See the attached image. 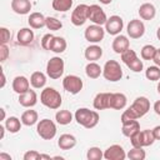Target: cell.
Wrapping results in <instances>:
<instances>
[{"instance_id": "cell-44", "label": "cell", "mask_w": 160, "mask_h": 160, "mask_svg": "<svg viewBox=\"0 0 160 160\" xmlns=\"http://www.w3.org/2000/svg\"><path fill=\"white\" fill-rule=\"evenodd\" d=\"M22 159L24 160H39V159H41V154L35 150H29L24 154Z\"/></svg>"}, {"instance_id": "cell-32", "label": "cell", "mask_w": 160, "mask_h": 160, "mask_svg": "<svg viewBox=\"0 0 160 160\" xmlns=\"http://www.w3.org/2000/svg\"><path fill=\"white\" fill-rule=\"evenodd\" d=\"M52 9L59 11V12H65L69 11L72 6V0H52L51 4Z\"/></svg>"}, {"instance_id": "cell-18", "label": "cell", "mask_w": 160, "mask_h": 160, "mask_svg": "<svg viewBox=\"0 0 160 160\" xmlns=\"http://www.w3.org/2000/svg\"><path fill=\"white\" fill-rule=\"evenodd\" d=\"M11 10L19 15H26L31 10L30 0H11Z\"/></svg>"}, {"instance_id": "cell-12", "label": "cell", "mask_w": 160, "mask_h": 160, "mask_svg": "<svg viewBox=\"0 0 160 160\" xmlns=\"http://www.w3.org/2000/svg\"><path fill=\"white\" fill-rule=\"evenodd\" d=\"M124 28V20L119 16V15H112L110 16L106 22H105V30L110 34V35H119L121 32Z\"/></svg>"}, {"instance_id": "cell-27", "label": "cell", "mask_w": 160, "mask_h": 160, "mask_svg": "<svg viewBox=\"0 0 160 160\" xmlns=\"http://www.w3.org/2000/svg\"><path fill=\"white\" fill-rule=\"evenodd\" d=\"M30 84L34 89H41L46 84V75L41 71H35L30 76Z\"/></svg>"}, {"instance_id": "cell-38", "label": "cell", "mask_w": 160, "mask_h": 160, "mask_svg": "<svg viewBox=\"0 0 160 160\" xmlns=\"http://www.w3.org/2000/svg\"><path fill=\"white\" fill-rule=\"evenodd\" d=\"M155 52H156V48L155 46H152V45H145V46H142L140 55H141V58L144 60H152L154 56H155Z\"/></svg>"}, {"instance_id": "cell-14", "label": "cell", "mask_w": 160, "mask_h": 160, "mask_svg": "<svg viewBox=\"0 0 160 160\" xmlns=\"http://www.w3.org/2000/svg\"><path fill=\"white\" fill-rule=\"evenodd\" d=\"M111 95H112V92H99V94H96V96L94 98V102H92L94 109H96V110L110 109Z\"/></svg>"}, {"instance_id": "cell-11", "label": "cell", "mask_w": 160, "mask_h": 160, "mask_svg": "<svg viewBox=\"0 0 160 160\" xmlns=\"http://www.w3.org/2000/svg\"><path fill=\"white\" fill-rule=\"evenodd\" d=\"M126 31L131 39H140L145 34V25L141 20L132 19L129 21V24L126 26Z\"/></svg>"}, {"instance_id": "cell-8", "label": "cell", "mask_w": 160, "mask_h": 160, "mask_svg": "<svg viewBox=\"0 0 160 160\" xmlns=\"http://www.w3.org/2000/svg\"><path fill=\"white\" fill-rule=\"evenodd\" d=\"M104 35H105V30L101 28V25H96V24L88 26L85 29V32H84L85 39L91 44L100 42L104 39Z\"/></svg>"}, {"instance_id": "cell-16", "label": "cell", "mask_w": 160, "mask_h": 160, "mask_svg": "<svg viewBox=\"0 0 160 160\" xmlns=\"http://www.w3.org/2000/svg\"><path fill=\"white\" fill-rule=\"evenodd\" d=\"M111 48L116 54L121 55L124 51H126L130 48V41L125 35H116L115 39L112 40Z\"/></svg>"}, {"instance_id": "cell-52", "label": "cell", "mask_w": 160, "mask_h": 160, "mask_svg": "<svg viewBox=\"0 0 160 160\" xmlns=\"http://www.w3.org/2000/svg\"><path fill=\"white\" fill-rule=\"evenodd\" d=\"M99 1H100L101 4H104V5H109V4H110L112 0H99Z\"/></svg>"}, {"instance_id": "cell-33", "label": "cell", "mask_w": 160, "mask_h": 160, "mask_svg": "<svg viewBox=\"0 0 160 160\" xmlns=\"http://www.w3.org/2000/svg\"><path fill=\"white\" fill-rule=\"evenodd\" d=\"M126 158H129L130 160H144L146 158V152L142 148L132 146V149L126 154Z\"/></svg>"}, {"instance_id": "cell-42", "label": "cell", "mask_w": 160, "mask_h": 160, "mask_svg": "<svg viewBox=\"0 0 160 160\" xmlns=\"http://www.w3.org/2000/svg\"><path fill=\"white\" fill-rule=\"evenodd\" d=\"M10 38H11L10 30H8L4 26L0 28V41H1V44H8L10 41Z\"/></svg>"}, {"instance_id": "cell-31", "label": "cell", "mask_w": 160, "mask_h": 160, "mask_svg": "<svg viewBox=\"0 0 160 160\" xmlns=\"http://www.w3.org/2000/svg\"><path fill=\"white\" fill-rule=\"evenodd\" d=\"M55 120L60 125H69L72 121V114L69 110H59L55 114Z\"/></svg>"}, {"instance_id": "cell-3", "label": "cell", "mask_w": 160, "mask_h": 160, "mask_svg": "<svg viewBox=\"0 0 160 160\" xmlns=\"http://www.w3.org/2000/svg\"><path fill=\"white\" fill-rule=\"evenodd\" d=\"M102 76L111 82H116L122 78V69L116 60H108L102 68Z\"/></svg>"}, {"instance_id": "cell-10", "label": "cell", "mask_w": 160, "mask_h": 160, "mask_svg": "<svg viewBox=\"0 0 160 160\" xmlns=\"http://www.w3.org/2000/svg\"><path fill=\"white\" fill-rule=\"evenodd\" d=\"M88 9H89V5H85V4H80L78 5L72 12H71V22L72 25L75 26H81L86 22L88 19Z\"/></svg>"}, {"instance_id": "cell-24", "label": "cell", "mask_w": 160, "mask_h": 160, "mask_svg": "<svg viewBox=\"0 0 160 160\" xmlns=\"http://www.w3.org/2000/svg\"><path fill=\"white\" fill-rule=\"evenodd\" d=\"M128 99L122 92H112L111 95V104H110V109L114 110H122L126 106Z\"/></svg>"}, {"instance_id": "cell-1", "label": "cell", "mask_w": 160, "mask_h": 160, "mask_svg": "<svg viewBox=\"0 0 160 160\" xmlns=\"http://www.w3.org/2000/svg\"><path fill=\"white\" fill-rule=\"evenodd\" d=\"M74 118L76 122L85 129H92L99 122V114L94 110H90L88 108H80L75 111Z\"/></svg>"}, {"instance_id": "cell-45", "label": "cell", "mask_w": 160, "mask_h": 160, "mask_svg": "<svg viewBox=\"0 0 160 160\" xmlns=\"http://www.w3.org/2000/svg\"><path fill=\"white\" fill-rule=\"evenodd\" d=\"M9 55H10L9 48L6 46V44H1V45H0V61H1V62L6 61L8 58H9Z\"/></svg>"}, {"instance_id": "cell-37", "label": "cell", "mask_w": 160, "mask_h": 160, "mask_svg": "<svg viewBox=\"0 0 160 160\" xmlns=\"http://www.w3.org/2000/svg\"><path fill=\"white\" fill-rule=\"evenodd\" d=\"M86 158H88L89 160H101V159L104 158V152L101 151L100 148L92 146V148H89V149H88Z\"/></svg>"}, {"instance_id": "cell-56", "label": "cell", "mask_w": 160, "mask_h": 160, "mask_svg": "<svg viewBox=\"0 0 160 160\" xmlns=\"http://www.w3.org/2000/svg\"><path fill=\"white\" fill-rule=\"evenodd\" d=\"M158 92H159V95H160V80H159V84H158Z\"/></svg>"}, {"instance_id": "cell-13", "label": "cell", "mask_w": 160, "mask_h": 160, "mask_svg": "<svg viewBox=\"0 0 160 160\" xmlns=\"http://www.w3.org/2000/svg\"><path fill=\"white\" fill-rule=\"evenodd\" d=\"M125 158H126V152H125L124 148L118 145V144L109 146L104 151V159L105 160H124Z\"/></svg>"}, {"instance_id": "cell-30", "label": "cell", "mask_w": 160, "mask_h": 160, "mask_svg": "<svg viewBox=\"0 0 160 160\" xmlns=\"http://www.w3.org/2000/svg\"><path fill=\"white\" fill-rule=\"evenodd\" d=\"M21 124H22L21 120L18 119L16 116H10V118H8V119L5 120V128H6V130H8L9 132H11V134H16L18 131H20Z\"/></svg>"}, {"instance_id": "cell-50", "label": "cell", "mask_w": 160, "mask_h": 160, "mask_svg": "<svg viewBox=\"0 0 160 160\" xmlns=\"http://www.w3.org/2000/svg\"><path fill=\"white\" fill-rule=\"evenodd\" d=\"M5 125H0V139H4V135H5Z\"/></svg>"}, {"instance_id": "cell-23", "label": "cell", "mask_w": 160, "mask_h": 160, "mask_svg": "<svg viewBox=\"0 0 160 160\" xmlns=\"http://www.w3.org/2000/svg\"><path fill=\"white\" fill-rule=\"evenodd\" d=\"M84 55H85V59L86 60H89V61H96V60H99L102 56V49L99 45L92 44V45H90V46H88L85 49Z\"/></svg>"}, {"instance_id": "cell-54", "label": "cell", "mask_w": 160, "mask_h": 160, "mask_svg": "<svg viewBox=\"0 0 160 160\" xmlns=\"http://www.w3.org/2000/svg\"><path fill=\"white\" fill-rule=\"evenodd\" d=\"M41 159H48V160H50L51 158H50V155H45V154H41ZM40 159V160H41Z\"/></svg>"}, {"instance_id": "cell-28", "label": "cell", "mask_w": 160, "mask_h": 160, "mask_svg": "<svg viewBox=\"0 0 160 160\" xmlns=\"http://www.w3.org/2000/svg\"><path fill=\"white\" fill-rule=\"evenodd\" d=\"M85 72L86 76L90 79H98L102 74V68L96 64L95 61H89V64L85 66Z\"/></svg>"}, {"instance_id": "cell-48", "label": "cell", "mask_w": 160, "mask_h": 160, "mask_svg": "<svg viewBox=\"0 0 160 160\" xmlns=\"http://www.w3.org/2000/svg\"><path fill=\"white\" fill-rule=\"evenodd\" d=\"M154 111H155L158 115H160V100H158V101L154 102Z\"/></svg>"}, {"instance_id": "cell-25", "label": "cell", "mask_w": 160, "mask_h": 160, "mask_svg": "<svg viewBox=\"0 0 160 160\" xmlns=\"http://www.w3.org/2000/svg\"><path fill=\"white\" fill-rule=\"evenodd\" d=\"M139 130H140V124L138 120H130V121L122 122L121 131H122V135L126 138H130L131 135H134Z\"/></svg>"}, {"instance_id": "cell-41", "label": "cell", "mask_w": 160, "mask_h": 160, "mask_svg": "<svg viewBox=\"0 0 160 160\" xmlns=\"http://www.w3.org/2000/svg\"><path fill=\"white\" fill-rule=\"evenodd\" d=\"M130 142L135 148H142V141H141V131H136L134 135L130 136Z\"/></svg>"}, {"instance_id": "cell-5", "label": "cell", "mask_w": 160, "mask_h": 160, "mask_svg": "<svg viewBox=\"0 0 160 160\" xmlns=\"http://www.w3.org/2000/svg\"><path fill=\"white\" fill-rule=\"evenodd\" d=\"M64 68H65V64H64V60L60 58V56H54L51 58L48 64H46V75L50 78V79H59L64 74Z\"/></svg>"}, {"instance_id": "cell-55", "label": "cell", "mask_w": 160, "mask_h": 160, "mask_svg": "<svg viewBox=\"0 0 160 160\" xmlns=\"http://www.w3.org/2000/svg\"><path fill=\"white\" fill-rule=\"evenodd\" d=\"M156 36H158V39L160 40V26H159V29L156 30Z\"/></svg>"}, {"instance_id": "cell-19", "label": "cell", "mask_w": 160, "mask_h": 160, "mask_svg": "<svg viewBox=\"0 0 160 160\" xmlns=\"http://www.w3.org/2000/svg\"><path fill=\"white\" fill-rule=\"evenodd\" d=\"M138 12L142 20H152L156 15V9L151 2H144L140 5Z\"/></svg>"}, {"instance_id": "cell-21", "label": "cell", "mask_w": 160, "mask_h": 160, "mask_svg": "<svg viewBox=\"0 0 160 160\" xmlns=\"http://www.w3.org/2000/svg\"><path fill=\"white\" fill-rule=\"evenodd\" d=\"M76 145V138L71 134H62L58 140V146L61 150H70Z\"/></svg>"}, {"instance_id": "cell-35", "label": "cell", "mask_w": 160, "mask_h": 160, "mask_svg": "<svg viewBox=\"0 0 160 160\" xmlns=\"http://www.w3.org/2000/svg\"><path fill=\"white\" fill-rule=\"evenodd\" d=\"M45 26L51 31H56V30H60L62 28V22L54 16H48L46 21H45Z\"/></svg>"}, {"instance_id": "cell-40", "label": "cell", "mask_w": 160, "mask_h": 160, "mask_svg": "<svg viewBox=\"0 0 160 160\" xmlns=\"http://www.w3.org/2000/svg\"><path fill=\"white\" fill-rule=\"evenodd\" d=\"M131 71H134V72H140L141 70H142V68H144V64H142V61L139 59V58H136V59H134L130 64H128L126 65Z\"/></svg>"}, {"instance_id": "cell-7", "label": "cell", "mask_w": 160, "mask_h": 160, "mask_svg": "<svg viewBox=\"0 0 160 160\" xmlns=\"http://www.w3.org/2000/svg\"><path fill=\"white\" fill-rule=\"evenodd\" d=\"M82 80L76 75H68L62 80V88L72 95L79 94L82 90Z\"/></svg>"}, {"instance_id": "cell-6", "label": "cell", "mask_w": 160, "mask_h": 160, "mask_svg": "<svg viewBox=\"0 0 160 160\" xmlns=\"http://www.w3.org/2000/svg\"><path fill=\"white\" fill-rule=\"evenodd\" d=\"M135 119L142 118L150 110V101L145 96H139L134 100V102L128 108Z\"/></svg>"}, {"instance_id": "cell-22", "label": "cell", "mask_w": 160, "mask_h": 160, "mask_svg": "<svg viewBox=\"0 0 160 160\" xmlns=\"http://www.w3.org/2000/svg\"><path fill=\"white\" fill-rule=\"evenodd\" d=\"M45 21H46V18L41 14V12H31L29 15V19H28V22L30 25V28L32 29H41L45 26Z\"/></svg>"}, {"instance_id": "cell-4", "label": "cell", "mask_w": 160, "mask_h": 160, "mask_svg": "<svg viewBox=\"0 0 160 160\" xmlns=\"http://www.w3.org/2000/svg\"><path fill=\"white\" fill-rule=\"evenodd\" d=\"M38 135L44 140H51L56 135V125L50 119H42L38 122L36 126Z\"/></svg>"}, {"instance_id": "cell-29", "label": "cell", "mask_w": 160, "mask_h": 160, "mask_svg": "<svg viewBox=\"0 0 160 160\" xmlns=\"http://www.w3.org/2000/svg\"><path fill=\"white\" fill-rule=\"evenodd\" d=\"M21 122L26 126H32L38 122V112L35 110H26L21 114V118H20Z\"/></svg>"}, {"instance_id": "cell-49", "label": "cell", "mask_w": 160, "mask_h": 160, "mask_svg": "<svg viewBox=\"0 0 160 160\" xmlns=\"http://www.w3.org/2000/svg\"><path fill=\"white\" fill-rule=\"evenodd\" d=\"M0 160H11V156L5 152H0Z\"/></svg>"}, {"instance_id": "cell-34", "label": "cell", "mask_w": 160, "mask_h": 160, "mask_svg": "<svg viewBox=\"0 0 160 160\" xmlns=\"http://www.w3.org/2000/svg\"><path fill=\"white\" fill-rule=\"evenodd\" d=\"M145 76L150 81H158L160 80V68L158 65L155 66H149L145 71Z\"/></svg>"}, {"instance_id": "cell-15", "label": "cell", "mask_w": 160, "mask_h": 160, "mask_svg": "<svg viewBox=\"0 0 160 160\" xmlns=\"http://www.w3.org/2000/svg\"><path fill=\"white\" fill-rule=\"evenodd\" d=\"M30 80L22 75H19V76H15L14 80H12V90L16 92V94H24L29 89H30Z\"/></svg>"}, {"instance_id": "cell-36", "label": "cell", "mask_w": 160, "mask_h": 160, "mask_svg": "<svg viewBox=\"0 0 160 160\" xmlns=\"http://www.w3.org/2000/svg\"><path fill=\"white\" fill-rule=\"evenodd\" d=\"M141 141H142V148L144 146H150L155 141V136L152 134V130H142L141 131Z\"/></svg>"}, {"instance_id": "cell-20", "label": "cell", "mask_w": 160, "mask_h": 160, "mask_svg": "<svg viewBox=\"0 0 160 160\" xmlns=\"http://www.w3.org/2000/svg\"><path fill=\"white\" fill-rule=\"evenodd\" d=\"M16 39H18V44H20V45H29L34 40V31L31 29H29V28H22V29H20L18 31Z\"/></svg>"}, {"instance_id": "cell-17", "label": "cell", "mask_w": 160, "mask_h": 160, "mask_svg": "<svg viewBox=\"0 0 160 160\" xmlns=\"http://www.w3.org/2000/svg\"><path fill=\"white\" fill-rule=\"evenodd\" d=\"M38 102V95L34 90L29 89L26 92L19 95V104L24 108H32Z\"/></svg>"}, {"instance_id": "cell-26", "label": "cell", "mask_w": 160, "mask_h": 160, "mask_svg": "<svg viewBox=\"0 0 160 160\" xmlns=\"http://www.w3.org/2000/svg\"><path fill=\"white\" fill-rule=\"evenodd\" d=\"M66 46H68V44H66V40L64 38L54 36V39H52V41L50 44V49L49 50L52 51V52H56V54H61V52H64L66 50Z\"/></svg>"}, {"instance_id": "cell-2", "label": "cell", "mask_w": 160, "mask_h": 160, "mask_svg": "<svg viewBox=\"0 0 160 160\" xmlns=\"http://www.w3.org/2000/svg\"><path fill=\"white\" fill-rule=\"evenodd\" d=\"M40 101L44 106H46L51 110L59 109L62 104L60 92L58 90H55L54 88H45L40 94Z\"/></svg>"}, {"instance_id": "cell-53", "label": "cell", "mask_w": 160, "mask_h": 160, "mask_svg": "<svg viewBox=\"0 0 160 160\" xmlns=\"http://www.w3.org/2000/svg\"><path fill=\"white\" fill-rule=\"evenodd\" d=\"M0 111H1V120H5V110L0 109Z\"/></svg>"}, {"instance_id": "cell-46", "label": "cell", "mask_w": 160, "mask_h": 160, "mask_svg": "<svg viewBox=\"0 0 160 160\" xmlns=\"http://www.w3.org/2000/svg\"><path fill=\"white\" fill-rule=\"evenodd\" d=\"M152 61L155 62V65L160 66V49H156V52H155V56H154Z\"/></svg>"}, {"instance_id": "cell-47", "label": "cell", "mask_w": 160, "mask_h": 160, "mask_svg": "<svg viewBox=\"0 0 160 160\" xmlns=\"http://www.w3.org/2000/svg\"><path fill=\"white\" fill-rule=\"evenodd\" d=\"M152 134L155 136V140H160V125H158L152 129Z\"/></svg>"}, {"instance_id": "cell-39", "label": "cell", "mask_w": 160, "mask_h": 160, "mask_svg": "<svg viewBox=\"0 0 160 160\" xmlns=\"http://www.w3.org/2000/svg\"><path fill=\"white\" fill-rule=\"evenodd\" d=\"M138 58V55H136V52L134 51V50H131L130 48L126 50V51H124L122 54H121V60H122V62L125 64V65H128V64H130L134 59H136Z\"/></svg>"}, {"instance_id": "cell-9", "label": "cell", "mask_w": 160, "mask_h": 160, "mask_svg": "<svg viewBox=\"0 0 160 160\" xmlns=\"http://www.w3.org/2000/svg\"><path fill=\"white\" fill-rule=\"evenodd\" d=\"M88 19L90 21H92L94 24H96V25H105V22L108 20L105 11L99 5H96V4L89 5V9H88Z\"/></svg>"}, {"instance_id": "cell-51", "label": "cell", "mask_w": 160, "mask_h": 160, "mask_svg": "<svg viewBox=\"0 0 160 160\" xmlns=\"http://www.w3.org/2000/svg\"><path fill=\"white\" fill-rule=\"evenodd\" d=\"M5 82H6V78H5V74H4V71H1V88H4L5 86Z\"/></svg>"}, {"instance_id": "cell-43", "label": "cell", "mask_w": 160, "mask_h": 160, "mask_svg": "<svg viewBox=\"0 0 160 160\" xmlns=\"http://www.w3.org/2000/svg\"><path fill=\"white\" fill-rule=\"evenodd\" d=\"M52 39H54V35H51V34H45V35L41 38V48L45 49V50H49Z\"/></svg>"}]
</instances>
